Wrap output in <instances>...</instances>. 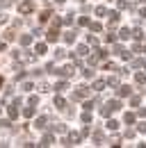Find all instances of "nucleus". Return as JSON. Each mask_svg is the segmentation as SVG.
Masks as SVG:
<instances>
[{
    "mask_svg": "<svg viewBox=\"0 0 146 148\" xmlns=\"http://www.w3.org/2000/svg\"><path fill=\"white\" fill-rule=\"evenodd\" d=\"M105 84H107V87H119V77H107Z\"/></svg>",
    "mask_w": 146,
    "mask_h": 148,
    "instance_id": "obj_26",
    "label": "nucleus"
},
{
    "mask_svg": "<svg viewBox=\"0 0 146 148\" xmlns=\"http://www.w3.org/2000/svg\"><path fill=\"white\" fill-rule=\"evenodd\" d=\"M64 57H66V50H64V48H57V50H55V59H64Z\"/></svg>",
    "mask_w": 146,
    "mask_h": 148,
    "instance_id": "obj_28",
    "label": "nucleus"
},
{
    "mask_svg": "<svg viewBox=\"0 0 146 148\" xmlns=\"http://www.w3.org/2000/svg\"><path fill=\"white\" fill-rule=\"evenodd\" d=\"M135 137V130H126V139H132Z\"/></svg>",
    "mask_w": 146,
    "mask_h": 148,
    "instance_id": "obj_46",
    "label": "nucleus"
},
{
    "mask_svg": "<svg viewBox=\"0 0 146 148\" xmlns=\"http://www.w3.org/2000/svg\"><path fill=\"white\" fill-rule=\"evenodd\" d=\"M0 23H7V16H5V14H0Z\"/></svg>",
    "mask_w": 146,
    "mask_h": 148,
    "instance_id": "obj_49",
    "label": "nucleus"
},
{
    "mask_svg": "<svg viewBox=\"0 0 146 148\" xmlns=\"http://www.w3.org/2000/svg\"><path fill=\"white\" fill-rule=\"evenodd\" d=\"M130 105H135V107H137V105H139V96H132V98H130Z\"/></svg>",
    "mask_w": 146,
    "mask_h": 148,
    "instance_id": "obj_44",
    "label": "nucleus"
},
{
    "mask_svg": "<svg viewBox=\"0 0 146 148\" xmlns=\"http://www.w3.org/2000/svg\"><path fill=\"white\" fill-rule=\"evenodd\" d=\"M14 37H16L14 30H7V32H5V41H14Z\"/></svg>",
    "mask_w": 146,
    "mask_h": 148,
    "instance_id": "obj_30",
    "label": "nucleus"
},
{
    "mask_svg": "<svg viewBox=\"0 0 146 148\" xmlns=\"http://www.w3.org/2000/svg\"><path fill=\"white\" fill-rule=\"evenodd\" d=\"M55 107H59V110H64V107H66V100H64L62 96H57V98H55Z\"/></svg>",
    "mask_w": 146,
    "mask_h": 148,
    "instance_id": "obj_17",
    "label": "nucleus"
},
{
    "mask_svg": "<svg viewBox=\"0 0 146 148\" xmlns=\"http://www.w3.org/2000/svg\"><path fill=\"white\" fill-rule=\"evenodd\" d=\"M66 87H69V84H66V80H62V82H57V84H55V91L62 93V91H66Z\"/></svg>",
    "mask_w": 146,
    "mask_h": 148,
    "instance_id": "obj_13",
    "label": "nucleus"
},
{
    "mask_svg": "<svg viewBox=\"0 0 146 148\" xmlns=\"http://www.w3.org/2000/svg\"><path fill=\"white\" fill-rule=\"evenodd\" d=\"M119 128V123H116V121H112V119H110L107 121V130H116Z\"/></svg>",
    "mask_w": 146,
    "mask_h": 148,
    "instance_id": "obj_37",
    "label": "nucleus"
},
{
    "mask_svg": "<svg viewBox=\"0 0 146 148\" xmlns=\"http://www.w3.org/2000/svg\"><path fill=\"white\" fill-rule=\"evenodd\" d=\"M18 105H21V100L16 98V103L9 107V119H16V116H18Z\"/></svg>",
    "mask_w": 146,
    "mask_h": 148,
    "instance_id": "obj_8",
    "label": "nucleus"
},
{
    "mask_svg": "<svg viewBox=\"0 0 146 148\" xmlns=\"http://www.w3.org/2000/svg\"><path fill=\"white\" fill-rule=\"evenodd\" d=\"M82 75H85L87 80H89V77H94V69H91V64H87V66H85V71H82Z\"/></svg>",
    "mask_w": 146,
    "mask_h": 148,
    "instance_id": "obj_19",
    "label": "nucleus"
},
{
    "mask_svg": "<svg viewBox=\"0 0 146 148\" xmlns=\"http://www.w3.org/2000/svg\"><path fill=\"white\" fill-rule=\"evenodd\" d=\"M32 9H34V2H32V0H25V2H21V7H18V12H21V14H30Z\"/></svg>",
    "mask_w": 146,
    "mask_h": 148,
    "instance_id": "obj_4",
    "label": "nucleus"
},
{
    "mask_svg": "<svg viewBox=\"0 0 146 148\" xmlns=\"http://www.w3.org/2000/svg\"><path fill=\"white\" fill-rule=\"evenodd\" d=\"M94 144H96V146H103V132H101V130H96V134H94Z\"/></svg>",
    "mask_w": 146,
    "mask_h": 148,
    "instance_id": "obj_12",
    "label": "nucleus"
},
{
    "mask_svg": "<svg viewBox=\"0 0 146 148\" xmlns=\"http://www.w3.org/2000/svg\"><path fill=\"white\" fill-rule=\"evenodd\" d=\"M135 80L137 84H146V73H135Z\"/></svg>",
    "mask_w": 146,
    "mask_h": 148,
    "instance_id": "obj_23",
    "label": "nucleus"
},
{
    "mask_svg": "<svg viewBox=\"0 0 146 148\" xmlns=\"http://www.w3.org/2000/svg\"><path fill=\"white\" fill-rule=\"evenodd\" d=\"M53 144H55V137H53V134H43V139H41L36 146H53Z\"/></svg>",
    "mask_w": 146,
    "mask_h": 148,
    "instance_id": "obj_6",
    "label": "nucleus"
},
{
    "mask_svg": "<svg viewBox=\"0 0 146 148\" xmlns=\"http://www.w3.org/2000/svg\"><path fill=\"white\" fill-rule=\"evenodd\" d=\"M36 89H39V91H41V93L50 91V87H48V84H46V82H39V87H36Z\"/></svg>",
    "mask_w": 146,
    "mask_h": 148,
    "instance_id": "obj_33",
    "label": "nucleus"
},
{
    "mask_svg": "<svg viewBox=\"0 0 146 148\" xmlns=\"http://www.w3.org/2000/svg\"><path fill=\"white\" fill-rule=\"evenodd\" d=\"M142 48H144V46H142V43H139V41H137V43H135V46H132V53H142Z\"/></svg>",
    "mask_w": 146,
    "mask_h": 148,
    "instance_id": "obj_41",
    "label": "nucleus"
},
{
    "mask_svg": "<svg viewBox=\"0 0 146 148\" xmlns=\"http://www.w3.org/2000/svg\"><path fill=\"white\" fill-rule=\"evenodd\" d=\"M46 123H48V119H46V116H39V119L34 121V128L36 130H43V128H46Z\"/></svg>",
    "mask_w": 146,
    "mask_h": 148,
    "instance_id": "obj_9",
    "label": "nucleus"
},
{
    "mask_svg": "<svg viewBox=\"0 0 146 148\" xmlns=\"http://www.w3.org/2000/svg\"><path fill=\"white\" fill-rule=\"evenodd\" d=\"M105 41H107V43H114V41H116V34H114V32H107V34H105Z\"/></svg>",
    "mask_w": 146,
    "mask_h": 148,
    "instance_id": "obj_32",
    "label": "nucleus"
},
{
    "mask_svg": "<svg viewBox=\"0 0 146 148\" xmlns=\"http://www.w3.org/2000/svg\"><path fill=\"white\" fill-rule=\"evenodd\" d=\"M87 27H89L91 32H101V30H103V25H101V23H89Z\"/></svg>",
    "mask_w": 146,
    "mask_h": 148,
    "instance_id": "obj_25",
    "label": "nucleus"
},
{
    "mask_svg": "<svg viewBox=\"0 0 146 148\" xmlns=\"http://www.w3.org/2000/svg\"><path fill=\"white\" fill-rule=\"evenodd\" d=\"M119 39L128 41V39H130V30H128V27H121V32H119Z\"/></svg>",
    "mask_w": 146,
    "mask_h": 148,
    "instance_id": "obj_18",
    "label": "nucleus"
},
{
    "mask_svg": "<svg viewBox=\"0 0 146 148\" xmlns=\"http://www.w3.org/2000/svg\"><path fill=\"white\" fill-rule=\"evenodd\" d=\"M119 141H121V137H116V134H114V137H112V139H110V146H121V144H119Z\"/></svg>",
    "mask_w": 146,
    "mask_h": 148,
    "instance_id": "obj_36",
    "label": "nucleus"
},
{
    "mask_svg": "<svg viewBox=\"0 0 146 148\" xmlns=\"http://www.w3.org/2000/svg\"><path fill=\"white\" fill-rule=\"evenodd\" d=\"M139 16H142V18H146V9H139Z\"/></svg>",
    "mask_w": 146,
    "mask_h": 148,
    "instance_id": "obj_50",
    "label": "nucleus"
},
{
    "mask_svg": "<svg viewBox=\"0 0 146 148\" xmlns=\"http://www.w3.org/2000/svg\"><path fill=\"white\" fill-rule=\"evenodd\" d=\"M105 89V80H96L94 82V91H103Z\"/></svg>",
    "mask_w": 146,
    "mask_h": 148,
    "instance_id": "obj_16",
    "label": "nucleus"
},
{
    "mask_svg": "<svg viewBox=\"0 0 146 148\" xmlns=\"http://www.w3.org/2000/svg\"><path fill=\"white\" fill-rule=\"evenodd\" d=\"M75 34H78L75 30H69V32L64 34V41H66V43H73V41H75Z\"/></svg>",
    "mask_w": 146,
    "mask_h": 148,
    "instance_id": "obj_10",
    "label": "nucleus"
},
{
    "mask_svg": "<svg viewBox=\"0 0 146 148\" xmlns=\"http://www.w3.org/2000/svg\"><path fill=\"white\" fill-rule=\"evenodd\" d=\"M53 130H55V132H59V134H64V132H66V125H64V123H55Z\"/></svg>",
    "mask_w": 146,
    "mask_h": 148,
    "instance_id": "obj_21",
    "label": "nucleus"
},
{
    "mask_svg": "<svg viewBox=\"0 0 146 148\" xmlns=\"http://www.w3.org/2000/svg\"><path fill=\"white\" fill-rule=\"evenodd\" d=\"M30 89H34L32 82H23V91H30Z\"/></svg>",
    "mask_w": 146,
    "mask_h": 148,
    "instance_id": "obj_43",
    "label": "nucleus"
},
{
    "mask_svg": "<svg viewBox=\"0 0 146 148\" xmlns=\"http://www.w3.org/2000/svg\"><path fill=\"white\" fill-rule=\"evenodd\" d=\"M2 50H5V43H2V41H0V53H2Z\"/></svg>",
    "mask_w": 146,
    "mask_h": 148,
    "instance_id": "obj_51",
    "label": "nucleus"
},
{
    "mask_svg": "<svg viewBox=\"0 0 146 148\" xmlns=\"http://www.w3.org/2000/svg\"><path fill=\"white\" fill-rule=\"evenodd\" d=\"M107 16H110V27H114V25L119 23V18H121L119 12H107Z\"/></svg>",
    "mask_w": 146,
    "mask_h": 148,
    "instance_id": "obj_7",
    "label": "nucleus"
},
{
    "mask_svg": "<svg viewBox=\"0 0 146 148\" xmlns=\"http://www.w3.org/2000/svg\"><path fill=\"white\" fill-rule=\"evenodd\" d=\"M46 39H48V43H57V41H59V32H57V27H50L48 34H46Z\"/></svg>",
    "mask_w": 146,
    "mask_h": 148,
    "instance_id": "obj_5",
    "label": "nucleus"
},
{
    "mask_svg": "<svg viewBox=\"0 0 146 148\" xmlns=\"http://www.w3.org/2000/svg\"><path fill=\"white\" fill-rule=\"evenodd\" d=\"M87 96H89V89H87V87H78V89L71 93V98H73V100H85Z\"/></svg>",
    "mask_w": 146,
    "mask_h": 148,
    "instance_id": "obj_3",
    "label": "nucleus"
},
{
    "mask_svg": "<svg viewBox=\"0 0 146 148\" xmlns=\"http://www.w3.org/2000/svg\"><path fill=\"white\" fill-rule=\"evenodd\" d=\"M119 9H130V2H126V0H119Z\"/></svg>",
    "mask_w": 146,
    "mask_h": 148,
    "instance_id": "obj_38",
    "label": "nucleus"
},
{
    "mask_svg": "<svg viewBox=\"0 0 146 148\" xmlns=\"http://www.w3.org/2000/svg\"><path fill=\"white\" fill-rule=\"evenodd\" d=\"M103 69H105V71H116V73H119V66H116V64H112V62H105V64H103Z\"/></svg>",
    "mask_w": 146,
    "mask_h": 148,
    "instance_id": "obj_20",
    "label": "nucleus"
},
{
    "mask_svg": "<svg viewBox=\"0 0 146 148\" xmlns=\"http://www.w3.org/2000/svg\"><path fill=\"white\" fill-rule=\"evenodd\" d=\"M105 14H107V9H105L103 5H101V7H96V16H101V18H103Z\"/></svg>",
    "mask_w": 146,
    "mask_h": 148,
    "instance_id": "obj_31",
    "label": "nucleus"
},
{
    "mask_svg": "<svg viewBox=\"0 0 146 148\" xmlns=\"http://www.w3.org/2000/svg\"><path fill=\"white\" fill-rule=\"evenodd\" d=\"M87 46L96 48V46H98V39H96V37H89V34H87Z\"/></svg>",
    "mask_w": 146,
    "mask_h": 148,
    "instance_id": "obj_29",
    "label": "nucleus"
},
{
    "mask_svg": "<svg viewBox=\"0 0 146 148\" xmlns=\"http://www.w3.org/2000/svg\"><path fill=\"white\" fill-rule=\"evenodd\" d=\"M34 50H36V55H46V43H36Z\"/></svg>",
    "mask_w": 146,
    "mask_h": 148,
    "instance_id": "obj_24",
    "label": "nucleus"
},
{
    "mask_svg": "<svg viewBox=\"0 0 146 148\" xmlns=\"http://www.w3.org/2000/svg\"><path fill=\"white\" fill-rule=\"evenodd\" d=\"M23 116H25V119H32V116H34V105L25 107V110H23Z\"/></svg>",
    "mask_w": 146,
    "mask_h": 148,
    "instance_id": "obj_15",
    "label": "nucleus"
},
{
    "mask_svg": "<svg viewBox=\"0 0 146 148\" xmlns=\"http://www.w3.org/2000/svg\"><path fill=\"white\" fill-rule=\"evenodd\" d=\"M0 87H2V77H0Z\"/></svg>",
    "mask_w": 146,
    "mask_h": 148,
    "instance_id": "obj_53",
    "label": "nucleus"
},
{
    "mask_svg": "<svg viewBox=\"0 0 146 148\" xmlns=\"http://www.w3.org/2000/svg\"><path fill=\"white\" fill-rule=\"evenodd\" d=\"M132 66H135V69H142V66H144V59H139V57L132 59Z\"/></svg>",
    "mask_w": 146,
    "mask_h": 148,
    "instance_id": "obj_35",
    "label": "nucleus"
},
{
    "mask_svg": "<svg viewBox=\"0 0 146 148\" xmlns=\"http://www.w3.org/2000/svg\"><path fill=\"white\" fill-rule=\"evenodd\" d=\"M107 2H110V0H107Z\"/></svg>",
    "mask_w": 146,
    "mask_h": 148,
    "instance_id": "obj_55",
    "label": "nucleus"
},
{
    "mask_svg": "<svg viewBox=\"0 0 146 148\" xmlns=\"http://www.w3.org/2000/svg\"><path fill=\"white\" fill-rule=\"evenodd\" d=\"M0 128H2V130H7V128H9V121H0Z\"/></svg>",
    "mask_w": 146,
    "mask_h": 148,
    "instance_id": "obj_47",
    "label": "nucleus"
},
{
    "mask_svg": "<svg viewBox=\"0 0 146 148\" xmlns=\"http://www.w3.org/2000/svg\"><path fill=\"white\" fill-rule=\"evenodd\" d=\"M78 23H80L82 27H87V25H89V18H87V16H80V21H78Z\"/></svg>",
    "mask_w": 146,
    "mask_h": 148,
    "instance_id": "obj_39",
    "label": "nucleus"
},
{
    "mask_svg": "<svg viewBox=\"0 0 146 148\" xmlns=\"http://www.w3.org/2000/svg\"><path fill=\"white\" fill-rule=\"evenodd\" d=\"M80 119H82V123H91V110H85V114Z\"/></svg>",
    "mask_w": 146,
    "mask_h": 148,
    "instance_id": "obj_22",
    "label": "nucleus"
},
{
    "mask_svg": "<svg viewBox=\"0 0 146 148\" xmlns=\"http://www.w3.org/2000/svg\"><path fill=\"white\" fill-rule=\"evenodd\" d=\"M119 55H121V59H126V62H128V59H130V53H128L126 48H123V50H121V53H119Z\"/></svg>",
    "mask_w": 146,
    "mask_h": 148,
    "instance_id": "obj_42",
    "label": "nucleus"
},
{
    "mask_svg": "<svg viewBox=\"0 0 146 148\" xmlns=\"http://www.w3.org/2000/svg\"><path fill=\"white\" fill-rule=\"evenodd\" d=\"M48 18H50V9H43L41 16H39V21H48Z\"/></svg>",
    "mask_w": 146,
    "mask_h": 148,
    "instance_id": "obj_34",
    "label": "nucleus"
},
{
    "mask_svg": "<svg viewBox=\"0 0 146 148\" xmlns=\"http://www.w3.org/2000/svg\"><path fill=\"white\" fill-rule=\"evenodd\" d=\"M123 121H126V123H135V114H126Z\"/></svg>",
    "mask_w": 146,
    "mask_h": 148,
    "instance_id": "obj_40",
    "label": "nucleus"
},
{
    "mask_svg": "<svg viewBox=\"0 0 146 148\" xmlns=\"http://www.w3.org/2000/svg\"><path fill=\"white\" fill-rule=\"evenodd\" d=\"M137 132H142V134H146V123H139V125H137Z\"/></svg>",
    "mask_w": 146,
    "mask_h": 148,
    "instance_id": "obj_45",
    "label": "nucleus"
},
{
    "mask_svg": "<svg viewBox=\"0 0 146 148\" xmlns=\"http://www.w3.org/2000/svg\"><path fill=\"white\" fill-rule=\"evenodd\" d=\"M130 37H135L137 41H142V39H144V30H142V27H135V32H130Z\"/></svg>",
    "mask_w": 146,
    "mask_h": 148,
    "instance_id": "obj_11",
    "label": "nucleus"
},
{
    "mask_svg": "<svg viewBox=\"0 0 146 148\" xmlns=\"http://www.w3.org/2000/svg\"><path fill=\"white\" fill-rule=\"evenodd\" d=\"M80 139H82V134H78V132H69L66 139H64V146H75V144H80Z\"/></svg>",
    "mask_w": 146,
    "mask_h": 148,
    "instance_id": "obj_2",
    "label": "nucleus"
},
{
    "mask_svg": "<svg viewBox=\"0 0 146 148\" xmlns=\"http://www.w3.org/2000/svg\"><path fill=\"white\" fill-rule=\"evenodd\" d=\"M139 116H146V107H139Z\"/></svg>",
    "mask_w": 146,
    "mask_h": 148,
    "instance_id": "obj_48",
    "label": "nucleus"
},
{
    "mask_svg": "<svg viewBox=\"0 0 146 148\" xmlns=\"http://www.w3.org/2000/svg\"><path fill=\"white\" fill-rule=\"evenodd\" d=\"M119 107H121V103H119V100H107V103H105V105L101 107V114H103V116L107 119V116H112V114L119 110Z\"/></svg>",
    "mask_w": 146,
    "mask_h": 148,
    "instance_id": "obj_1",
    "label": "nucleus"
},
{
    "mask_svg": "<svg viewBox=\"0 0 146 148\" xmlns=\"http://www.w3.org/2000/svg\"><path fill=\"white\" fill-rule=\"evenodd\" d=\"M30 43H32V37H30V34H23V37H21V46H30Z\"/></svg>",
    "mask_w": 146,
    "mask_h": 148,
    "instance_id": "obj_27",
    "label": "nucleus"
},
{
    "mask_svg": "<svg viewBox=\"0 0 146 148\" xmlns=\"http://www.w3.org/2000/svg\"><path fill=\"white\" fill-rule=\"evenodd\" d=\"M57 5H64V0H57Z\"/></svg>",
    "mask_w": 146,
    "mask_h": 148,
    "instance_id": "obj_52",
    "label": "nucleus"
},
{
    "mask_svg": "<svg viewBox=\"0 0 146 148\" xmlns=\"http://www.w3.org/2000/svg\"><path fill=\"white\" fill-rule=\"evenodd\" d=\"M116 93H119L121 98H123V96H130V87H128V84H123V87H119V89H116Z\"/></svg>",
    "mask_w": 146,
    "mask_h": 148,
    "instance_id": "obj_14",
    "label": "nucleus"
},
{
    "mask_svg": "<svg viewBox=\"0 0 146 148\" xmlns=\"http://www.w3.org/2000/svg\"><path fill=\"white\" fill-rule=\"evenodd\" d=\"M142 50H144V53H146V46H144V48H142Z\"/></svg>",
    "mask_w": 146,
    "mask_h": 148,
    "instance_id": "obj_54",
    "label": "nucleus"
}]
</instances>
